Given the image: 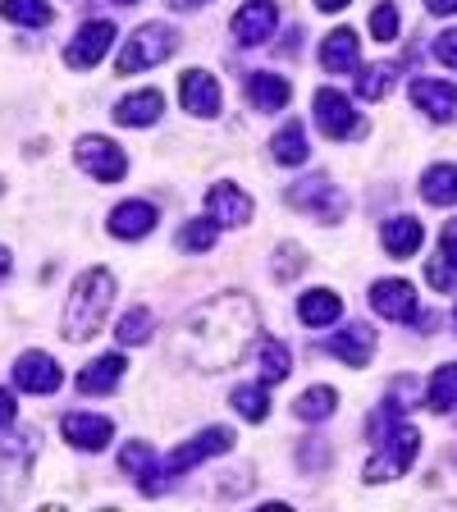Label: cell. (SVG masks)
I'll list each match as a JSON object with an SVG mask.
<instances>
[{"instance_id": "1", "label": "cell", "mask_w": 457, "mask_h": 512, "mask_svg": "<svg viewBox=\"0 0 457 512\" xmlns=\"http://www.w3.org/2000/svg\"><path fill=\"white\" fill-rule=\"evenodd\" d=\"M256 325H261V311L247 293H220L183 320L179 339H174V357L197 366V371H229L252 348Z\"/></svg>"}, {"instance_id": "2", "label": "cell", "mask_w": 457, "mask_h": 512, "mask_svg": "<svg viewBox=\"0 0 457 512\" xmlns=\"http://www.w3.org/2000/svg\"><path fill=\"white\" fill-rule=\"evenodd\" d=\"M110 307H115V275L101 266L83 270L74 293H69V302H64V339L69 343L92 339V334L101 330V320H106Z\"/></svg>"}, {"instance_id": "3", "label": "cell", "mask_w": 457, "mask_h": 512, "mask_svg": "<svg viewBox=\"0 0 457 512\" xmlns=\"http://www.w3.org/2000/svg\"><path fill=\"white\" fill-rule=\"evenodd\" d=\"M174 46H179V32L174 28H165V23H142L124 42V51H119L115 74H138V69H151V64L170 60Z\"/></svg>"}, {"instance_id": "4", "label": "cell", "mask_w": 457, "mask_h": 512, "mask_svg": "<svg viewBox=\"0 0 457 512\" xmlns=\"http://www.w3.org/2000/svg\"><path fill=\"white\" fill-rule=\"evenodd\" d=\"M288 202L298 206V211L316 215L320 224H339L343 215H348V202H343L339 183H330L325 174H311V179L288 183Z\"/></svg>"}, {"instance_id": "5", "label": "cell", "mask_w": 457, "mask_h": 512, "mask_svg": "<svg viewBox=\"0 0 457 512\" xmlns=\"http://www.w3.org/2000/svg\"><path fill=\"white\" fill-rule=\"evenodd\" d=\"M316 124L330 142H352L366 138V119L352 110V101L339 92V87H320L316 92Z\"/></svg>"}, {"instance_id": "6", "label": "cell", "mask_w": 457, "mask_h": 512, "mask_svg": "<svg viewBox=\"0 0 457 512\" xmlns=\"http://www.w3.org/2000/svg\"><path fill=\"white\" fill-rule=\"evenodd\" d=\"M74 156H78V165H83V174H92L96 183H119V179H124V170H128L124 151H119L110 138H96V133L78 142Z\"/></svg>"}, {"instance_id": "7", "label": "cell", "mask_w": 457, "mask_h": 512, "mask_svg": "<svg viewBox=\"0 0 457 512\" xmlns=\"http://www.w3.org/2000/svg\"><path fill=\"white\" fill-rule=\"evenodd\" d=\"M110 46H115V23H106V19L83 23V28L74 32V42L64 46V64H69V69H96Z\"/></svg>"}, {"instance_id": "8", "label": "cell", "mask_w": 457, "mask_h": 512, "mask_svg": "<svg viewBox=\"0 0 457 512\" xmlns=\"http://www.w3.org/2000/svg\"><path fill=\"white\" fill-rule=\"evenodd\" d=\"M229 448H234V430L211 426V430H202L197 439H188V444L174 448L170 462H165V471H170V476H183L188 467H197V462L215 458V453H229Z\"/></svg>"}, {"instance_id": "9", "label": "cell", "mask_w": 457, "mask_h": 512, "mask_svg": "<svg viewBox=\"0 0 457 512\" xmlns=\"http://www.w3.org/2000/svg\"><path fill=\"white\" fill-rule=\"evenodd\" d=\"M179 101L188 115L197 119H215L220 115V83H215L206 69H188V74L179 78Z\"/></svg>"}, {"instance_id": "10", "label": "cell", "mask_w": 457, "mask_h": 512, "mask_svg": "<svg viewBox=\"0 0 457 512\" xmlns=\"http://www.w3.org/2000/svg\"><path fill=\"white\" fill-rule=\"evenodd\" d=\"M60 366H55V357H46V352H23L19 366H14V384H19L23 394H55L60 389Z\"/></svg>"}, {"instance_id": "11", "label": "cell", "mask_w": 457, "mask_h": 512, "mask_svg": "<svg viewBox=\"0 0 457 512\" xmlns=\"http://www.w3.org/2000/svg\"><path fill=\"white\" fill-rule=\"evenodd\" d=\"M371 307L380 311L384 320H416V293L407 279H380V284L371 288Z\"/></svg>"}, {"instance_id": "12", "label": "cell", "mask_w": 457, "mask_h": 512, "mask_svg": "<svg viewBox=\"0 0 457 512\" xmlns=\"http://www.w3.org/2000/svg\"><path fill=\"white\" fill-rule=\"evenodd\" d=\"M275 23H279V10L270 0H247L243 10L234 14V37L243 46H261L275 32Z\"/></svg>"}, {"instance_id": "13", "label": "cell", "mask_w": 457, "mask_h": 512, "mask_svg": "<svg viewBox=\"0 0 457 512\" xmlns=\"http://www.w3.org/2000/svg\"><path fill=\"white\" fill-rule=\"evenodd\" d=\"M119 471H128V476H138V490L142 494H160L165 485L156 480V448L147 444V439H128L124 448H119Z\"/></svg>"}, {"instance_id": "14", "label": "cell", "mask_w": 457, "mask_h": 512, "mask_svg": "<svg viewBox=\"0 0 457 512\" xmlns=\"http://www.w3.org/2000/svg\"><path fill=\"white\" fill-rule=\"evenodd\" d=\"M64 439L74 448H87V453H101V448L110 444V435H115V426H110L106 416H87V412H69L60 421Z\"/></svg>"}, {"instance_id": "15", "label": "cell", "mask_w": 457, "mask_h": 512, "mask_svg": "<svg viewBox=\"0 0 457 512\" xmlns=\"http://www.w3.org/2000/svg\"><path fill=\"white\" fill-rule=\"evenodd\" d=\"M206 211H211L215 224H247L252 220V197L238 183H215L206 192Z\"/></svg>"}, {"instance_id": "16", "label": "cell", "mask_w": 457, "mask_h": 512, "mask_svg": "<svg viewBox=\"0 0 457 512\" xmlns=\"http://www.w3.org/2000/svg\"><path fill=\"white\" fill-rule=\"evenodd\" d=\"M412 101L426 110L435 124H448V119H457V87H448V83H435V78H416V83H412Z\"/></svg>"}, {"instance_id": "17", "label": "cell", "mask_w": 457, "mask_h": 512, "mask_svg": "<svg viewBox=\"0 0 457 512\" xmlns=\"http://www.w3.org/2000/svg\"><path fill=\"white\" fill-rule=\"evenodd\" d=\"M160 110H165V96H160L156 87H142V92L124 96V101L115 106V124L147 128V124H156V119H160Z\"/></svg>"}, {"instance_id": "18", "label": "cell", "mask_w": 457, "mask_h": 512, "mask_svg": "<svg viewBox=\"0 0 457 512\" xmlns=\"http://www.w3.org/2000/svg\"><path fill=\"white\" fill-rule=\"evenodd\" d=\"M156 206L151 202H119L115 211H110V234L115 238H147L151 229H156Z\"/></svg>"}, {"instance_id": "19", "label": "cell", "mask_w": 457, "mask_h": 512, "mask_svg": "<svg viewBox=\"0 0 457 512\" xmlns=\"http://www.w3.org/2000/svg\"><path fill=\"white\" fill-rule=\"evenodd\" d=\"M380 238H384V252L394 256V261H407L416 247L426 243V229H421V220H412V215H394V220H384Z\"/></svg>"}, {"instance_id": "20", "label": "cell", "mask_w": 457, "mask_h": 512, "mask_svg": "<svg viewBox=\"0 0 457 512\" xmlns=\"http://www.w3.org/2000/svg\"><path fill=\"white\" fill-rule=\"evenodd\" d=\"M320 64L330 69V74H352L357 64H362V46H357V32L352 28H339L325 37V46H320Z\"/></svg>"}, {"instance_id": "21", "label": "cell", "mask_w": 457, "mask_h": 512, "mask_svg": "<svg viewBox=\"0 0 457 512\" xmlns=\"http://www.w3.org/2000/svg\"><path fill=\"white\" fill-rule=\"evenodd\" d=\"M124 357L119 352H106V357H96L92 366L78 371V394H110L119 380H124Z\"/></svg>"}, {"instance_id": "22", "label": "cell", "mask_w": 457, "mask_h": 512, "mask_svg": "<svg viewBox=\"0 0 457 512\" xmlns=\"http://www.w3.org/2000/svg\"><path fill=\"white\" fill-rule=\"evenodd\" d=\"M330 352L348 366H366L371 362V352H375V330L371 325H348V330H339L330 339Z\"/></svg>"}, {"instance_id": "23", "label": "cell", "mask_w": 457, "mask_h": 512, "mask_svg": "<svg viewBox=\"0 0 457 512\" xmlns=\"http://www.w3.org/2000/svg\"><path fill=\"white\" fill-rule=\"evenodd\" d=\"M343 311V298L339 293H330V288H311V293H302L298 302V316L302 325H311V330H325V325H334Z\"/></svg>"}, {"instance_id": "24", "label": "cell", "mask_w": 457, "mask_h": 512, "mask_svg": "<svg viewBox=\"0 0 457 512\" xmlns=\"http://www.w3.org/2000/svg\"><path fill=\"white\" fill-rule=\"evenodd\" d=\"M247 96H252V106H256V110L275 115V110H284V106H288L293 87H288V78H279V74H252V78H247Z\"/></svg>"}, {"instance_id": "25", "label": "cell", "mask_w": 457, "mask_h": 512, "mask_svg": "<svg viewBox=\"0 0 457 512\" xmlns=\"http://www.w3.org/2000/svg\"><path fill=\"white\" fill-rule=\"evenodd\" d=\"M270 156H275L279 165H302V160L311 156L307 128H302L298 119H293V124H284V128L275 133V138H270Z\"/></svg>"}, {"instance_id": "26", "label": "cell", "mask_w": 457, "mask_h": 512, "mask_svg": "<svg viewBox=\"0 0 457 512\" xmlns=\"http://www.w3.org/2000/svg\"><path fill=\"white\" fill-rule=\"evenodd\" d=\"M421 197L430 206H457V165H430L421 174Z\"/></svg>"}, {"instance_id": "27", "label": "cell", "mask_w": 457, "mask_h": 512, "mask_svg": "<svg viewBox=\"0 0 457 512\" xmlns=\"http://www.w3.org/2000/svg\"><path fill=\"white\" fill-rule=\"evenodd\" d=\"M0 19L19 23V28H46L51 23V5L46 0H0Z\"/></svg>"}, {"instance_id": "28", "label": "cell", "mask_w": 457, "mask_h": 512, "mask_svg": "<svg viewBox=\"0 0 457 512\" xmlns=\"http://www.w3.org/2000/svg\"><path fill=\"white\" fill-rule=\"evenodd\" d=\"M256 371H261V384H279L288 375V348L279 339H261L256 348Z\"/></svg>"}, {"instance_id": "29", "label": "cell", "mask_w": 457, "mask_h": 512, "mask_svg": "<svg viewBox=\"0 0 457 512\" xmlns=\"http://www.w3.org/2000/svg\"><path fill=\"white\" fill-rule=\"evenodd\" d=\"M293 412L302 416V421H330L334 412H339V394L334 389H325V384H316V389H307V394L298 398V407Z\"/></svg>"}, {"instance_id": "30", "label": "cell", "mask_w": 457, "mask_h": 512, "mask_svg": "<svg viewBox=\"0 0 457 512\" xmlns=\"http://www.w3.org/2000/svg\"><path fill=\"white\" fill-rule=\"evenodd\" d=\"M394 74H398V64H366L362 74H357V92L366 101H384L389 87H394Z\"/></svg>"}, {"instance_id": "31", "label": "cell", "mask_w": 457, "mask_h": 512, "mask_svg": "<svg viewBox=\"0 0 457 512\" xmlns=\"http://www.w3.org/2000/svg\"><path fill=\"white\" fill-rule=\"evenodd\" d=\"M426 403L435 407V412H453V407H457V366H453V362L439 366V371H435Z\"/></svg>"}, {"instance_id": "32", "label": "cell", "mask_w": 457, "mask_h": 512, "mask_svg": "<svg viewBox=\"0 0 457 512\" xmlns=\"http://www.w3.org/2000/svg\"><path fill=\"white\" fill-rule=\"evenodd\" d=\"M115 339L124 343V348H138V343H147V339H151V311H147V307L124 311V316H119Z\"/></svg>"}, {"instance_id": "33", "label": "cell", "mask_w": 457, "mask_h": 512, "mask_svg": "<svg viewBox=\"0 0 457 512\" xmlns=\"http://www.w3.org/2000/svg\"><path fill=\"white\" fill-rule=\"evenodd\" d=\"M234 407H238V416H243V421H266V416H270V398H266V389H261V384H238V389H234Z\"/></svg>"}, {"instance_id": "34", "label": "cell", "mask_w": 457, "mask_h": 512, "mask_svg": "<svg viewBox=\"0 0 457 512\" xmlns=\"http://www.w3.org/2000/svg\"><path fill=\"white\" fill-rule=\"evenodd\" d=\"M426 279L439 288V293H457V256L439 247V256L426 261Z\"/></svg>"}, {"instance_id": "35", "label": "cell", "mask_w": 457, "mask_h": 512, "mask_svg": "<svg viewBox=\"0 0 457 512\" xmlns=\"http://www.w3.org/2000/svg\"><path fill=\"white\" fill-rule=\"evenodd\" d=\"M215 229H220L215 220L183 224V229H179V247H183V252H211V247H215Z\"/></svg>"}, {"instance_id": "36", "label": "cell", "mask_w": 457, "mask_h": 512, "mask_svg": "<svg viewBox=\"0 0 457 512\" xmlns=\"http://www.w3.org/2000/svg\"><path fill=\"white\" fill-rule=\"evenodd\" d=\"M270 270H275V279H293L307 270V252H302L298 243H279L275 261H270Z\"/></svg>"}, {"instance_id": "37", "label": "cell", "mask_w": 457, "mask_h": 512, "mask_svg": "<svg viewBox=\"0 0 457 512\" xmlns=\"http://www.w3.org/2000/svg\"><path fill=\"white\" fill-rule=\"evenodd\" d=\"M371 32H375V42H394L398 37V5L394 0H380L371 10Z\"/></svg>"}, {"instance_id": "38", "label": "cell", "mask_w": 457, "mask_h": 512, "mask_svg": "<svg viewBox=\"0 0 457 512\" xmlns=\"http://www.w3.org/2000/svg\"><path fill=\"white\" fill-rule=\"evenodd\" d=\"M435 55L448 64V69H457V32H453V28L435 37Z\"/></svg>"}, {"instance_id": "39", "label": "cell", "mask_w": 457, "mask_h": 512, "mask_svg": "<svg viewBox=\"0 0 457 512\" xmlns=\"http://www.w3.org/2000/svg\"><path fill=\"white\" fill-rule=\"evenodd\" d=\"M10 421H14V394L0 389V426H10Z\"/></svg>"}, {"instance_id": "40", "label": "cell", "mask_w": 457, "mask_h": 512, "mask_svg": "<svg viewBox=\"0 0 457 512\" xmlns=\"http://www.w3.org/2000/svg\"><path fill=\"white\" fill-rule=\"evenodd\" d=\"M439 247L457 256V220H448V224H444V238H439Z\"/></svg>"}, {"instance_id": "41", "label": "cell", "mask_w": 457, "mask_h": 512, "mask_svg": "<svg viewBox=\"0 0 457 512\" xmlns=\"http://www.w3.org/2000/svg\"><path fill=\"white\" fill-rule=\"evenodd\" d=\"M430 14H457V0H426Z\"/></svg>"}, {"instance_id": "42", "label": "cell", "mask_w": 457, "mask_h": 512, "mask_svg": "<svg viewBox=\"0 0 457 512\" xmlns=\"http://www.w3.org/2000/svg\"><path fill=\"white\" fill-rule=\"evenodd\" d=\"M352 0H316V10L320 14H339V10H348Z\"/></svg>"}, {"instance_id": "43", "label": "cell", "mask_w": 457, "mask_h": 512, "mask_svg": "<svg viewBox=\"0 0 457 512\" xmlns=\"http://www.w3.org/2000/svg\"><path fill=\"white\" fill-rule=\"evenodd\" d=\"M10 266H14V261H10V252H5V247H0V279L10 275Z\"/></svg>"}, {"instance_id": "44", "label": "cell", "mask_w": 457, "mask_h": 512, "mask_svg": "<svg viewBox=\"0 0 457 512\" xmlns=\"http://www.w3.org/2000/svg\"><path fill=\"white\" fill-rule=\"evenodd\" d=\"M174 10H192V5H206V0H170Z\"/></svg>"}, {"instance_id": "45", "label": "cell", "mask_w": 457, "mask_h": 512, "mask_svg": "<svg viewBox=\"0 0 457 512\" xmlns=\"http://www.w3.org/2000/svg\"><path fill=\"white\" fill-rule=\"evenodd\" d=\"M110 5H138V0H110Z\"/></svg>"}, {"instance_id": "46", "label": "cell", "mask_w": 457, "mask_h": 512, "mask_svg": "<svg viewBox=\"0 0 457 512\" xmlns=\"http://www.w3.org/2000/svg\"><path fill=\"white\" fill-rule=\"evenodd\" d=\"M0 192H5V179H0Z\"/></svg>"}, {"instance_id": "47", "label": "cell", "mask_w": 457, "mask_h": 512, "mask_svg": "<svg viewBox=\"0 0 457 512\" xmlns=\"http://www.w3.org/2000/svg\"><path fill=\"white\" fill-rule=\"evenodd\" d=\"M453 325H457V311H453Z\"/></svg>"}]
</instances>
